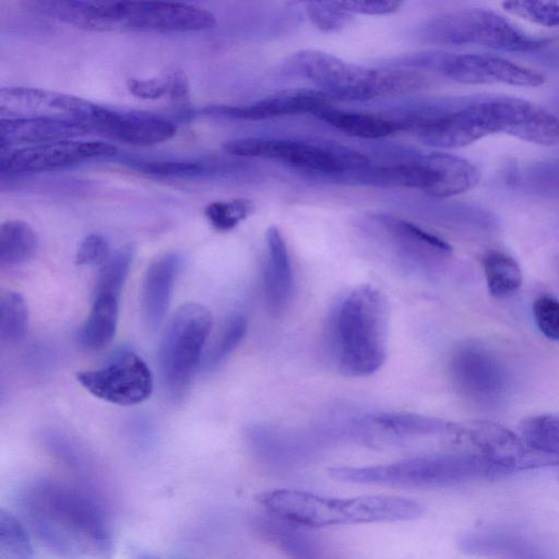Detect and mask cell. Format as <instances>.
<instances>
[{
    "instance_id": "obj_1",
    "label": "cell",
    "mask_w": 559,
    "mask_h": 559,
    "mask_svg": "<svg viewBox=\"0 0 559 559\" xmlns=\"http://www.w3.org/2000/svg\"><path fill=\"white\" fill-rule=\"evenodd\" d=\"M22 507L36 537L58 557L114 558V539L103 513L76 489L37 480L24 491Z\"/></svg>"
},
{
    "instance_id": "obj_2",
    "label": "cell",
    "mask_w": 559,
    "mask_h": 559,
    "mask_svg": "<svg viewBox=\"0 0 559 559\" xmlns=\"http://www.w3.org/2000/svg\"><path fill=\"white\" fill-rule=\"evenodd\" d=\"M255 501L283 521L311 528L413 521L424 512L415 500L382 495L340 498L272 489L259 493Z\"/></svg>"
},
{
    "instance_id": "obj_3",
    "label": "cell",
    "mask_w": 559,
    "mask_h": 559,
    "mask_svg": "<svg viewBox=\"0 0 559 559\" xmlns=\"http://www.w3.org/2000/svg\"><path fill=\"white\" fill-rule=\"evenodd\" d=\"M389 308L372 285L352 290L336 307L330 322V345L340 372L366 377L384 362Z\"/></svg>"
},
{
    "instance_id": "obj_4",
    "label": "cell",
    "mask_w": 559,
    "mask_h": 559,
    "mask_svg": "<svg viewBox=\"0 0 559 559\" xmlns=\"http://www.w3.org/2000/svg\"><path fill=\"white\" fill-rule=\"evenodd\" d=\"M285 68L312 82L331 98L344 100L408 95L428 85V78L416 69L369 68L317 49L297 51L286 60Z\"/></svg>"
},
{
    "instance_id": "obj_5",
    "label": "cell",
    "mask_w": 559,
    "mask_h": 559,
    "mask_svg": "<svg viewBox=\"0 0 559 559\" xmlns=\"http://www.w3.org/2000/svg\"><path fill=\"white\" fill-rule=\"evenodd\" d=\"M506 472L480 453H444L381 465L334 466L329 469V475L335 480L350 484L431 488L488 478Z\"/></svg>"
},
{
    "instance_id": "obj_6",
    "label": "cell",
    "mask_w": 559,
    "mask_h": 559,
    "mask_svg": "<svg viewBox=\"0 0 559 559\" xmlns=\"http://www.w3.org/2000/svg\"><path fill=\"white\" fill-rule=\"evenodd\" d=\"M416 37L431 45H474L512 52L535 51L548 43L503 15L481 8L457 9L432 16L417 28Z\"/></svg>"
},
{
    "instance_id": "obj_7",
    "label": "cell",
    "mask_w": 559,
    "mask_h": 559,
    "mask_svg": "<svg viewBox=\"0 0 559 559\" xmlns=\"http://www.w3.org/2000/svg\"><path fill=\"white\" fill-rule=\"evenodd\" d=\"M514 104L509 96L484 97L431 116H419L415 132L428 146L459 148L496 133L512 135Z\"/></svg>"
},
{
    "instance_id": "obj_8",
    "label": "cell",
    "mask_w": 559,
    "mask_h": 559,
    "mask_svg": "<svg viewBox=\"0 0 559 559\" xmlns=\"http://www.w3.org/2000/svg\"><path fill=\"white\" fill-rule=\"evenodd\" d=\"M212 328L211 312L202 305L186 304L168 321L158 349L162 382L174 397L188 390L205 350Z\"/></svg>"
},
{
    "instance_id": "obj_9",
    "label": "cell",
    "mask_w": 559,
    "mask_h": 559,
    "mask_svg": "<svg viewBox=\"0 0 559 559\" xmlns=\"http://www.w3.org/2000/svg\"><path fill=\"white\" fill-rule=\"evenodd\" d=\"M223 150L234 156L267 158L324 175H349L370 165L361 152L332 142L239 138L225 142Z\"/></svg>"
},
{
    "instance_id": "obj_10",
    "label": "cell",
    "mask_w": 559,
    "mask_h": 559,
    "mask_svg": "<svg viewBox=\"0 0 559 559\" xmlns=\"http://www.w3.org/2000/svg\"><path fill=\"white\" fill-rule=\"evenodd\" d=\"M405 68H431L448 79L469 85L503 84L521 87L543 85L544 73L487 53L421 52L407 57Z\"/></svg>"
},
{
    "instance_id": "obj_11",
    "label": "cell",
    "mask_w": 559,
    "mask_h": 559,
    "mask_svg": "<svg viewBox=\"0 0 559 559\" xmlns=\"http://www.w3.org/2000/svg\"><path fill=\"white\" fill-rule=\"evenodd\" d=\"M449 374L461 395L481 406H495L510 384L504 364L487 347L473 342L459 345L450 356Z\"/></svg>"
},
{
    "instance_id": "obj_12",
    "label": "cell",
    "mask_w": 559,
    "mask_h": 559,
    "mask_svg": "<svg viewBox=\"0 0 559 559\" xmlns=\"http://www.w3.org/2000/svg\"><path fill=\"white\" fill-rule=\"evenodd\" d=\"M80 384L92 395L122 406L147 400L153 376L146 362L134 352L122 349L102 368L78 374Z\"/></svg>"
},
{
    "instance_id": "obj_13",
    "label": "cell",
    "mask_w": 559,
    "mask_h": 559,
    "mask_svg": "<svg viewBox=\"0 0 559 559\" xmlns=\"http://www.w3.org/2000/svg\"><path fill=\"white\" fill-rule=\"evenodd\" d=\"M115 145L104 141L62 140L1 152V174H29L115 155Z\"/></svg>"
},
{
    "instance_id": "obj_14",
    "label": "cell",
    "mask_w": 559,
    "mask_h": 559,
    "mask_svg": "<svg viewBox=\"0 0 559 559\" xmlns=\"http://www.w3.org/2000/svg\"><path fill=\"white\" fill-rule=\"evenodd\" d=\"M215 15L203 8L167 1H121L119 31L195 32L214 27Z\"/></svg>"
},
{
    "instance_id": "obj_15",
    "label": "cell",
    "mask_w": 559,
    "mask_h": 559,
    "mask_svg": "<svg viewBox=\"0 0 559 559\" xmlns=\"http://www.w3.org/2000/svg\"><path fill=\"white\" fill-rule=\"evenodd\" d=\"M94 105L79 96L37 87L9 86L0 91L3 118H50L90 124Z\"/></svg>"
},
{
    "instance_id": "obj_16",
    "label": "cell",
    "mask_w": 559,
    "mask_h": 559,
    "mask_svg": "<svg viewBox=\"0 0 559 559\" xmlns=\"http://www.w3.org/2000/svg\"><path fill=\"white\" fill-rule=\"evenodd\" d=\"M332 98L320 90L288 88L248 105L219 106L207 109L211 115L233 120L260 121L272 118L311 114L317 116L331 107Z\"/></svg>"
},
{
    "instance_id": "obj_17",
    "label": "cell",
    "mask_w": 559,
    "mask_h": 559,
    "mask_svg": "<svg viewBox=\"0 0 559 559\" xmlns=\"http://www.w3.org/2000/svg\"><path fill=\"white\" fill-rule=\"evenodd\" d=\"M91 128L122 142L150 146L171 139L177 126L158 116L142 112L118 111L94 105L90 119Z\"/></svg>"
},
{
    "instance_id": "obj_18",
    "label": "cell",
    "mask_w": 559,
    "mask_h": 559,
    "mask_svg": "<svg viewBox=\"0 0 559 559\" xmlns=\"http://www.w3.org/2000/svg\"><path fill=\"white\" fill-rule=\"evenodd\" d=\"M466 433L480 454L507 471L558 462L532 450L523 439L495 423L478 421Z\"/></svg>"
},
{
    "instance_id": "obj_19",
    "label": "cell",
    "mask_w": 559,
    "mask_h": 559,
    "mask_svg": "<svg viewBox=\"0 0 559 559\" xmlns=\"http://www.w3.org/2000/svg\"><path fill=\"white\" fill-rule=\"evenodd\" d=\"M376 219L401 253L417 264L431 265L452 255L449 242L415 223L383 213Z\"/></svg>"
},
{
    "instance_id": "obj_20",
    "label": "cell",
    "mask_w": 559,
    "mask_h": 559,
    "mask_svg": "<svg viewBox=\"0 0 559 559\" xmlns=\"http://www.w3.org/2000/svg\"><path fill=\"white\" fill-rule=\"evenodd\" d=\"M92 128L82 121L50 118H1V152L13 145H37L71 140L87 133Z\"/></svg>"
},
{
    "instance_id": "obj_21",
    "label": "cell",
    "mask_w": 559,
    "mask_h": 559,
    "mask_svg": "<svg viewBox=\"0 0 559 559\" xmlns=\"http://www.w3.org/2000/svg\"><path fill=\"white\" fill-rule=\"evenodd\" d=\"M180 266L181 255L174 251L158 255L147 266L141 289V308L148 329L154 330L163 322Z\"/></svg>"
},
{
    "instance_id": "obj_22",
    "label": "cell",
    "mask_w": 559,
    "mask_h": 559,
    "mask_svg": "<svg viewBox=\"0 0 559 559\" xmlns=\"http://www.w3.org/2000/svg\"><path fill=\"white\" fill-rule=\"evenodd\" d=\"M265 240L264 297L269 310L278 314L288 307L293 297V270L285 239L276 226L267 229Z\"/></svg>"
},
{
    "instance_id": "obj_23",
    "label": "cell",
    "mask_w": 559,
    "mask_h": 559,
    "mask_svg": "<svg viewBox=\"0 0 559 559\" xmlns=\"http://www.w3.org/2000/svg\"><path fill=\"white\" fill-rule=\"evenodd\" d=\"M331 127L359 139H381L400 131L413 130L414 117L388 118L382 115L329 107L317 115Z\"/></svg>"
},
{
    "instance_id": "obj_24",
    "label": "cell",
    "mask_w": 559,
    "mask_h": 559,
    "mask_svg": "<svg viewBox=\"0 0 559 559\" xmlns=\"http://www.w3.org/2000/svg\"><path fill=\"white\" fill-rule=\"evenodd\" d=\"M426 159L435 168L438 182L432 190V198H450L473 189L480 179L477 167L469 160L445 152H430Z\"/></svg>"
},
{
    "instance_id": "obj_25",
    "label": "cell",
    "mask_w": 559,
    "mask_h": 559,
    "mask_svg": "<svg viewBox=\"0 0 559 559\" xmlns=\"http://www.w3.org/2000/svg\"><path fill=\"white\" fill-rule=\"evenodd\" d=\"M364 425L392 438L423 436L461 430L443 419L407 413H381L364 418Z\"/></svg>"
},
{
    "instance_id": "obj_26",
    "label": "cell",
    "mask_w": 559,
    "mask_h": 559,
    "mask_svg": "<svg viewBox=\"0 0 559 559\" xmlns=\"http://www.w3.org/2000/svg\"><path fill=\"white\" fill-rule=\"evenodd\" d=\"M119 298L108 295L94 296L86 320L78 331L79 344L88 350L108 345L117 330Z\"/></svg>"
},
{
    "instance_id": "obj_27",
    "label": "cell",
    "mask_w": 559,
    "mask_h": 559,
    "mask_svg": "<svg viewBox=\"0 0 559 559\" xmlns=\"http://www.w3.org/2000/svg\"><path fill=\"white\" fill-rule=\"evenodd\" d=\"M38 238L31 225L20 219H10L0 227V264L12 266L32 258Z\"/></svg>"
},
{
    "instance_id": "obj_28",
    "label": "cell",
    "mask_w": 559,
    "mask_h": 559,
    "mask_svg": "<svg viewBox=\"0 0 559 559\" xmlns=\"http://www.w3.org/2000/svg\"><path fill=\"white\" fill-rule=\"evenodd\" d=\"M487 288L491 296L506 298L513 295L522 284L519 263L502 251H489L483 258Z\"/></svg>"
},
{
    "instance_id": "obj_29",
    "label": "cell",
    "mask_w": 559,
    "mask_h": 559,
    "mask_svg": "<svg viewBox=\"0 0 559 559\" xmlns=\"http://www.w3.org/2000/svg\"><path fill=\"white\" fill-rule=\"evenodd\" d=\"M520 431L528 448L559 460V415L528 416L521 421Z\"/></svg>"
},
{
    "instance_id": "obj_30",
    "label": "cell",
    "mask_w": 559,
    "mask_h": 559,
    "mask_svg": "<svg viewBox=\"0 0 559 559\" xmlns=\"http://www.w3.org/2000/svg\"><path fill=\"white\" fill-rule=\"evenodd\" d=\"M247 331V320L240 313L226 319L218 334L205 348L201 367L204 371L217 368L237 348Z\"/></svg>"
},
{
    "instance_id": "obj_31",
    "label": "cell",
    "mask_w": 559,
    "mask_h": 559,
    "mask_svg": "<svg viewBox=\"0 0 559 559\" xmlns=\"http://www.w3.org/2000/svg\"><path fill=\"white\" fill-rule=\"evenodd\" d=\"M134 253V246L128 243L110 254L98 273L94 296L108 295L116 298L120 297L121 289L132 265Z\"/></svg>"
},
{
    "instance_id": "obj_32",
    "label": "cell",
    "mask_w": 559,
    "mask_h": 559,
    "mask_svg": "<svg viewBox=\"0 0 559 559\" xmlns=\"http://www.w3.org/2000/svg\"><path fill=\"white\" fill-rule=\"evenodd\" d=\"M28 326V309L23 296L7 290L0 296V337L15 344L24 340Z\"/></svg>"
},
{
    "instance_id": "obj_33",
    "label": "cell",
    "mask_w": 559,
    "mask_h": 559,
    "mask_svg": "<svg viewBox=\"0 0 559 559\" xmlns=\"http://www.w3.org/2000/svg\"><path fill=\"white\" fill-rule=\"evenodd\" d=\"M0 548L12 559H35L28 532L10 511L0 510Z\"/></svg>"
},
{
    "instance_id": "obj_34",
    "label": "cell",
    "mask_w": 559,
    "mask_h": 559,
    "mask_svg": "<svg viewBox=\"0 0 559 559\" xmlns=\"http://www.w3.org/2000/svg\"><path fill=\"white\" fill-rule=\"evenodd\" d=\"M253 210L254 205L251 200L235 198L211 202L204 209V215L216 230L229 231L249 217Z\"/></svg>"
},
{
    "instance_id": "obj_35",
    "label": "cell",
    "mask_w": 559,
    "mask_h": 559,
    "mask_svg": "<svg viewBox=\"0 0 559 559\" xmlns=\"http://www.w3.org/2000/svg\"><path fill=\"white\" fill-rule=\"evenodd\" d=\"M305 9L309 21L324 33L338 32L353 22V15L336 1H308Z\"/></svg>"
},
{
    "instance_id": "obj_36",
    "label": "cell",
    "mask_w": 559,
    "mask_h": 559,
    "mask_svg": "<svg viewBox=\"0 0 559 559\" xmlns=\"http://www.w3.org/2000/svg\"><path fill=\"white\" fill-rule=\"evenodd\" d=\"M507 12L531 23L547 27H559V1H507Z\"/></svg>"
},
{
    "instance_id": "obj_37",
    "label": "cell",
    "mask_w": 559,
    "mask_h": 559,
    "mask_svg": "<svg viewBox=\"0 0 559 559\" xmlns=\"http://www.w3.org/2000/svg\"><path fill=\"white\" fill-rule=\"evenodd\" d=\"M532 310L539 332L548 340L559 343V300L549 295L539 296Z\"/></svg>"
},
{
    "instance_id": "obj_38",
    "label": "cell",
    "mask_w": 559,
    "mask_h": 559,
    "mask_svg": "<svg viewBox=\"0 0 559 559\" xmlns=\"http://www.w3.org/2000/svg\"><path fill=\"white\" fill-rule=\"evenodd\" d=\"M110 254L107 239L99 234H90L80 242L75 262L79 265H103Z\"/></svg>"
},
{
    "instance_id": "obj_39",
    "label": "cell",
    "mask_w": 559,
    "mask_h": 559,
    "mask_svg": "<svg viewBox=\"0 0 559 559\" xmlns=\"http://www.w3.org/2000/svg\"><path fill=\"white\" fill-rule=\"evenodd\" d=\"M145 174L158 177H191L204 171L205 166L194 162H145L139 165Z\"/></svg>"
},
{
    "instance_id": "obj_40",
    "label": "cell",
    "mask_w": 559,
    "mask_h": 559,
    "mask_svg": "<svg viewBox=\"0 0 559 559\" xmlns=\"http://www.w3.org/2000/svg\"><path fill=\"white\" fill-rule=\"evenodd\" d=\"M336 2L352 15H385L396 12L403 5V2L393 0H344Z\"/></svg>"
},
{
    "instance_id": "obj_41",
    "label": "cell",
    "mask_w": 559,
    "mask_h": 559,
    "mask_svg": "<svg viewBox=\"0 0 559 559\" xmlns=\"http://www.w3.org/2000/svg\"><path fill=\"white\" fill-rule=\"evenodd\" d=\"M128 91L141 99H158L168 94L167 76L136 79L131 78L126 83Z\"/></svg>"
},
{
    "instance_id": "obj_42",
    "label": "cell",
    "mask_w": 559,
    "mask_h": 559,
    "mask_svg": "<svg viewBox=\"0 0 559 559\" xmlns=\"http://www.w3.org/2000/svg\"><path fill=\"white\" fill-rule=\"evenodd\" d=\"M167 76L168 95L175 106L183 107L189 104L190 88L186 74L181 70H173Z\"/></svg>"
},
{
    "instance_id": "obj_43",
    "label": "cell",
    "mask_w": 559,
    "mask_h": 559,
    "mask_svg": "<svg viewBox=\"0 0 559 559\" xmlns=\"http://www.w3.org/2000/svg\"><path fill=\"white\" fill-rule=\"evenodd\" d=\"M135 559H157V558L150 554L141 552V554H138Z\"/></svg>"
}]
</instances>
